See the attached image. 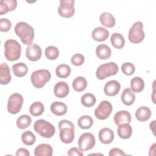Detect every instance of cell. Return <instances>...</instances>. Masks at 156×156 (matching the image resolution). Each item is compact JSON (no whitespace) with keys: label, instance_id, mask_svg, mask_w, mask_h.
Wrapping results in <instances>:
<instances>
[{"label":"cell","instance_id":"9a60e30c","mask_svg":"<svg viewBox=\"0 0 156 156\" xmlns=\"http://www.w3.org/2000/svg\"><path fill=\"white\" fill-rule=\"evenodd\" d=\"M69 91L68 85L65 82H57L54 88V93L56 97L59 98H63L66 97Z\"/></svg>","mask_w":156,"mask_h":156},{"label":"cell","instance_id":"5bb4252c","mask_svg":"<svg viewBox=\"0 0 156 156\" xmlns=\"http://www.w3.org/2000/svg\"><path fill=\"white\" fill-rule=\"evenodd\" d=\"M98 137L99 141L105 144H108L111 143L115 137L114 133L113 130L108 127L102 128L101 129L98 133Z\"/></svg>","mask_w":156,"mask_h":156},{"label":"cell","instance_id":"f35d334b","mask_svg":"<svg viewBox=\"0 0 156 156\" xmlns=\"http://www.w3.org/2000/svg\"><path fill=\"white\" fill-rule=\"evenodd\" d=\"M85 61L84 56L79 53L75 54L71 57V62L74 66H80L82 65Z\"/></svg>","mask_w":156,"mask_h":156},{"label":"cell","instance_id":"4dcf8cb0","mask_svg":"<svg viewBox=\"0 0 156 156\" xmlns=\"http://www.w3.org/2000/svg\"><path fill=\"white\" fill-rule=\"evenodd\" d=\"M77 124L80 129H88L91 128L93 126V120L90 116L83 115L79 118Z\"/></svg>","mask_w":156,"mask_h":156},{"label":"cell","instance_id":"5b68a950","mask_svg":"<svg viewBox=\"0 0 156 156\" xmlns=\"http://www.w3.org/2000/svg\"><path fill=\"white\" fill-rule=\"evenodd\" d=\"M119 70L118 66L115 62H108L101 65L96 69V76L99 80H103L110 76L115 75Z\"/></svg>","mask_w":156,"mask_h":156},{"label":"cell","instance_id":"d590c367","mask_svg":"<svg viewBox=\"0 0 156 156\" xmlns=\"http://www.w3.org/2000/svg\"><path fill=\"white\" fill-rule=\"evenodd\" d=\"M21 140L24 144L30 146L35 142L36 137L31 131L27 130L22 133Z\"/></svg>","mask_w":156,"mask_h":156},{"label":"cell","instance_id":"f1b7e54d","mask_svg":"<svg viewBox=\"0 0 156 156\" xmlns=\"http://www.w3.org/2000/svg\"><path fill=\"white\" fill-rule=\"evenodd\" d=\"M144 82L140 77H135L130 80V88L133 92L140 93L144 90Z\"/></svg>","mask_w":156,"mask_h":156},{"label":"cell","instance_id":"30bf717a","mask_svg":"<svg viewBox=\"0 0 156 156\" xmlns=\"http://www.w3.org/2000/svg\"><path fill=\"white\" fill-rule=\"evenodd\" d=\"M113 110L111 103L108 101H102L94 110L95 116L100 119L104 120L108 118Z\"/></svg>","mask_w":156,"mask_h":156},{"label":"cell","instance_id":"4316f807","mask_svg":"<svg viewBox=\"0 0 156 156\" xmlns=\"http://www.w3.org/2000/svg\"><path fill=\"white\" fill-rule=\"evenodd\" d=\"M112 44L116 49H120L124 46L125 40L123 35L119 33H113L110 37Z\"/></svg>","mask_w":156,"mask_h":156},{"label":"cell","instance_id":"74e56055","mask_svg":"<svg viewBox=\"0 0 156 156\" xmlns=\"http://www.w3.org/2000/svg\"><path fill=\"white\" fill-rule=\"evenodd\" d=\"M121 71L124 74L130 76L134 73L135 68L133 63L130 62H125L121 65Z\"/></svg>","mask_w":156,"mask_h":156},{"label":"cell","instance_id":"8992f818","mask_svg":"<svg viewBox=\"0 0 156 156\" xmlns=\"http://www.w3.org/2000/svg\"><path fill=\"white\" fill-rule=\"evenodd\" d=\"M145 34L143 31V24L141 21L135 22L129 31L128 38L132 43H140L144 38Z\"/></svg>","mask_w":156,"mask_h":156},{"label":"cell","instance_id":"6da1fadb","mask_svg":"<svg viewBox=\"0 0 156 156\" xmlns=\"http://www.w3.org/2000/svg\"><path fill=\"white\" fill-rule=\"evenodd\" d=\"M14 31L24 44L27 45L32 44L35 34L32 26L26 22H19L15 25Z\"/></svg>","mask_w":156,"mask_h":156},{"label":"cell","instance_id":"60d3db41","mask_svg":"<svg viewBox=\"0 0 156 156\" xmlns=\"http://www.w3.org/2000/svg\"><path fill=\"white\" fill-rule=\"evenodd\" d=\"M68 155L69 156H83V153L82 152V151L77 147H72L67 152Z\"/></svg>","mask_w":156,"mask_h":156},{"label":"cell","instance_id":"52a82bcc","mask_svg":"<svg viewBox=\"0 0 156 156\" xmlns=\"http://www.w3.org/2000/svg\"><path fill=\"white\" fill-rule=\"evenodd\" d=\"M23 104V98L20 93L10 95L7 102V110L11 114H17L20 112Z\"/></svg>","mask_w":156,"mask_h":156},{"label":"cell","instance_id":"83f0119b","mask_svg":"<svg viewBox=\"0 0 156 156\" xmlns=\"http://www.w3.org/2000/svg\"><path fill=\"white\" fill-rule=\"evenodd\" d=\"M12 68L13 74L18 77H22L26 76L28 71L27 66L23 62L14 64Z\"/></svg>","mask_w":156,"mask_h":156},{"label":"cell","instance_id":"cb8c5ba5","mask_svg":"<svg viewBox=\"0 0 156 156\" xmlns=\"http://www.w3.org/2000/svg\"><path fill=\"white\" fill-rule=\"evenodd\" d=\"M67 110L66 105L62 102L55 101L51 105V111L57 116H62L66 114Z\"/></svg>","mask_w":156,"mask_h":156},{"label":"cell","instance_id":"d6a6232c","mask_svg":"<svg viewBox=\"0 0 156 156\" xmlns=\"http://www.w3.org/2000/svg\"><path fill=\"white\" fill-rule=\"evenodd\" d=\"M44 105L40 102H33L29 108L30 113L34 116H38L41 115L44 112Z\"/></svg>","mask_w":156,"mask_h":156},{"label":"cell","instance_id":"7c38bea8","mask_svg":"<svg viewBox=\"0 0 156 156\" xmlns=\"http://www.w3.org/2000/svg\"><path fill=\"white\" fill-rule=\"evenodd\" d=\"M121 89L119 82L116 80H111L107 82L104 88V93L108 96L116 95Z\"/></svg>","mask_w":156,"mask_h":156},{"label":"cell","instance_id":"1f68e13d","mask_svg":"<svg viewBox=\"0 0 156 156\" xmlns=\"http://www.w3.org/2000/svg\"><path fill=\"white\" fill-rule=\"evenodd\" d=\"M71 68L66 64H61L57 66L55 69V74L59 78H66L71 73Z\"/></svg>","mask_w":156,"mask_h":156},{"label":"cell","instance_id":"836d02e7","mask_svg":"<svg viewBox=\"0 0 156 156\" xmlns=\"http://www.w3.org/2000/svg\"><path fill=\"white\" fill-rule=\"evenodd\" d=\"M32 122L31 118L27 115H23L18 118L16 119V126L20 129H24L27 128Z\"/></svg>","mask_w":156,"mask_h":156},{"label":"cell","instance_id":"f546056e","mask_svg":"<svg viewBox=\"0 0 156 156\" xmlns=\"http://www.w3.org/2000/svg\"><path fill=\"white\" fill-rule=\"evenodd\" d=\"M72 85L75 91L78 92L82 91L87 86V79L82 76H78L74 79Z\"/></svg>","mask_w":156,"mask_h":156},{"label":"cell","instance_id":"603a6c76","mask_svg":"<svg viewBox=\"0 0 156 156\" xmlns=\"http://www.w3.org/2000/svg\"><path fill=\"white\" fill-rule=\"evenodd\" d=\"M121 101L126 105H131L135 100V95L132 90L129 88H125L121 96Z\"/></svg>","mask_w":156,"mask_h":156},{"label":"cell","instance_id":"8fae6325","mask_svg":"<svg viewBox=\"0 0 156 156\" xmlns=\"http://www.w3.org/2000/svg\"><path fill=\"white\" fill-rule=\"evenodd\" d=\"M42 55L41 48L37 44L32 43L29 45L26 51V57L30 61L35 62L38 60Z\"/></svg>","mask_w":156,"mask_h":156},{"label":"cell","instance_id":"277c9868","mask_svg":"<svg viewBox=\"0 0 156 156\" xmlns=\"http://www.w3.org/2000/svg\"><path fill=\"white\" fill-rule=\"evenodd\" d=\"M51 77V73L45 69H38L34 71L30 76L32 85L37 88H42Z\"/></svg>","mask_w":156,"mask_h":156},{"label":"cell","instance_id":"ee69618b","mask_svg":"<svg viewBox=\"0 0 156 156\" xmlns=\"http://www.w3.org/2000/svg\"><path fill=\"white\" fill-rule=\"evenodd\" d=\"M16 155L20 156V155H23V156H29L30 154L29 151L25 149V148H20L17 150L15 154Z\"/></svg>","mask_w":156,"mask_h":156},{"label":"cell","instance_id":"7bdbcfd3","mask_svg":"<svg viewBox=\"0 0 156 156\" xmlns=\"http://www.w3.org/2000/svg\"><path fill=\"white\" fill-rule=\"evenodd\" d=\"M59 130L63 127H74V126L72 122L70 121L66 120V119H63L61 120L58 124Z\"/></svg>","mask_w":156,"mask_h":156},{"label":"cell","instance_id":"ffe728a7","mask_svg":"<svg viewBox=\"0 0 156 156\" xmlns=\"http://www.w3.org/2000/svg\"><path fill=\"white\" fill-rule=\"evenodd\" d=\"M117 133L122 139H128L132 134V128L129 123H122L118 125Z\"/></svg>","mask_w":156,"mask_h":156},{"label":"cell","instance_id":"d6986e66","mask_svg":"<svg viewBox=\"0 0 156 156\" xmlns=\"http://www.w3.org/2000/svg\"><path fill=\"white\" fill-rule=\"evenodd\" d=\"M114 121L118 126L122 123H130L131 122L130 113L126 110L119 111L114 116Z\"/></svg>","mask_w":156,"mask_h":156},{"label":"cell","instance_id":"2e32d148","mask_svg":"<svg viewBox=\"0 0 156 156\" xmlns=\"http://www.w3.org/2000/svg\"><path fill=\"white\" fill-rule=\"evenodd\" d=\"M92 38L97 41H104L106 40L109 36V32L107 29L102 27L94 28L91 33Z\"/></svg>","mask_w":156,"mask_h":156},{"label":"cell","instance_id":"484cf974","mask_svg":"<svg viewBox=\"0 0 156 156\" xmlns=\"http://www.w3.org/2000/svg\"><path fill=\"white\" fill-rule=\"evenodd\" d=\"M99 20L102 25L106 27H113L115 25V18L111 13L104 12L100 15Z\"/></svg>","mask_w":156,"mask_h":156},{"label":"cell","instance_id":"4fadbf2b","mask_svg":"<svg viewBox=\"0 0 156 156\" xmlns=\"http://www.w3.org/2000/svg\"><path fill=\"white\" fill-rule=\"evenodd\" d=\"M59 136L63 143L66 144L72 143L74 138V127H66L60 129Z\"/></svg>","mask_w":156,"mask_h":156},{"label":"cell","instance_id":"8d00e7d4","mask_svg":"<svg viewBox=\"0 0 156 156\" xmlns=\"http://www.w3.org/2000/svg\"><path fill=\"white\" fill-rule=\"evenodd\" d=\"M44 54L47 58L52 60L58 57L59 51L58 49L54 46H49L46 48Z\"/></svg>","mask_w":156,"mask_h":156},{"label":"cell","instance_id":"7402d4cb","mask_svg":"<svg viewBox=\"0 0 156 156\" xmlns=\"http://www.w3.org/2000/svg\"><path fill=\"white\" fill-rule=\"evenodd\" d=\"M96 54L99 59L106 60L111 56L112 51L108 46L105 44H101L96 47Z\"/></svg>","mask_w":156,"mask_h":156},{"label":"cell","instance_id":"e575fe53","mask_svg":"<svg viewBox=\"0 0 156 156\" xmlns=\"http://www.w3.org/2000/svg\"><path fill=\"white\" fill-rule=\"evenodd\" d=\"M96 97L92 93H87L81 97V103L86 107H91L93 106L96 103Z\"/></svg>","mask_w":156,"mask_h":156},{"label":"cell","instance_id":"b9f144b4","mask_svg":"<svg viewBox=\"0 0 156 156\" xmlns=\"http://www.w3.org/2000/svg\"><path fill=\"white\" fill-rule=\"evenodd\" d=\"M108 155L109 156H118V155H126V154L122 150L117 147H114L110 150Z\"/></svg>","mask_w":156,"mask_h":156},{"label":"cell","instance_id":"ab89813d","mask_svg":"<svg viewBox=\"0 0 156 156\" xmlns=\"http://www.w3.org/2000/svg\"><path fill=\"white\" fill-rule=\"evenodd\" d=\"M12 27V23L7 18H1L0 19V30L1 32H7Z\"/></svg>","mask_w":156,"mask_h":156},{"label":"cell","instance_id":"7a4b0ae2","mask_svg":"<svg viewBox=\"0 0 156 156\" xmlns=\"http://www.w3.org/2000/svg\"><path fill=\"white\" fill-rule=\"evenodd\" d=\"M21 52V46L15 40L9 39L4 43V55L7 60L15 61L20 58Z\"/></svg>","mask_w":156,"mask_h":156},{"label":"cell","instance_id":"ac0fdd59","mask_svg":"<svg viewBox=\"0 0 156 156\" xmlns=\"http://www.w3.org/2000/svg\"><path fill=\"white\" fill-rule=\"evenodd\" d=\"M52 147L50 144L46 143L38 145L34 150V155L35 156H52Z\"/></svg>","mask_w":156,"mask_h":156},{"label":"cell","instance_id":"3957f363","mask_svg":"<svg viewBox=\"0 0 156 156\" xmlns=\"http://www.w3.org/2000/svg\"><path fill=\"white\" fill-rule=\"evenodd\" d=\"M34 129L38 134L46 138H51L55 132L54 126L44 119L36 121L34 125Z\"/></svg>","mask_w":156,"mask_h":156},{"label":"cell","instance_id":"d4e9b609","mask_svg":"<svg viewBox=\"0 0 156 156\" xmlns=\"http://www.w3.org/2000/svg\"><path fill=\"white\" fill-rule=\"evenodd\" d=\"M151 115L152 113L151 110L146 106H141L139 107L135 112L136 118L141 122L148 120L150 118Z\"/></svg>","mask_w":156,"mask_h":156},{"label":"cell","instance_id":"e0dca14e","mask_svg":"<svg viewBox=\"0 0 156 156\" xmlns=\"http://www.w3.org/2000/svg\"><path fill=\"white\" fill-rule=\"evenodd\" d=\"M11 79L10 71L8 65L6 63H1L0 66V83L7 85L10 83Z\"/></svg>","mask_w":156,"mask_h":156},{"label":"cell","instance_id":"ba28073f","mask_svg":"<svg viewBox=\"0 0 156 156\" xmlns=\"http://www.w3.org/2000/svg\"><path fill=\"white\" fill-rule=\"evenodd\" d=\"M74 0H61L58 8V15L63 18H71L75 13Z\"/></svg>","mask_w":156,"mask_h":156},{"label":"cell","instance_id":"44dd1931","mask_svg":"<svg viewBox=\"0 0 156 156\" xmlns=\"http://www.w3.org/2000/svg\"><path fill=\"white\" fill-rule=\"evenodd\" d=\"M16 6V0H1L0 1V15H2L9 11H13Z\"/></svg>","mask_w":156,"mask_h":156},{"label":"cell","instance_id":"9c48e42d","mask_svg":"<svg viewBox=\"0 0 156 156\" xmlns=\"http://www.w3.org/2000/svg\"><path fill=\"white\" fill-rule=\"evenodd\" d=\"M96 143L94 136L88 132L82 134L78 140V146L82 151H87L93 148Z\"/></svg>","mask_w":156,"mask_h":156}]
</instances>
